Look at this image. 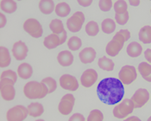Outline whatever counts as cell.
I'll use <instances>...</instances> for the list:
<instances>
[{
    "mask_svg": "<svg viewBox=\"0 0 151 121\" xmlns=\"http://www.w3.org/2000/svg\"><path fill=\"white\" fill-rule=\"evenodd\" d=\"M17 73L14 72L12 69H6L1 73L0 74V80H6L8 81H11L13 84H15L17 81Z\"/></svg>",
    "mask_w": 151,
    "mask_h": 121,
    "instance_id": "obj_32",
    "label": "cell"
},
{
    "mask_svg": "<svg viewBox=\"0 0 151 121\" xmlns=\"http://www.w3.org/2000/svg\"><path fill=\"white\" fill-rule=\"evenodd\" d=\"M147 121H151V116H150V118L147 120Z\"/></svg>",
    "mask_w": 151,
    "mask_h": 121,
    "instance_id": "obj_45",
    "label": "cell"
},
{
    "mask_svg": "<svg viewBox=\"0 0 151 121\" xmlns=\"http://www.w3.org/2000/svg\"><path fill=\"white\" fill-rule=\"evenodd\" d=\"M137 71L142 79L148 82H151V64L142 61L138 65Z\"/></svg>",
    "mask_w": 151,
    "mask_h": 121,
    "instance_id": "obj_24",
    "label": "cell"
},
{
    "mask_svg": "<svg viewBox=\"0 0 151 121\" xmlns=\"http://www.w3.org/2000/svg\"><path fill=\"white\" fill-rule=\"evenodd\" d=\"M73 55L70 50H62L57 55V61L61 67H70L73 63Z\"/></svg>",
    "mask_w": 151,
    "mask_h": 121,
    "instance_id": "obj_16",
    "label": "cell"
},
{
    "mask_svg": "<svg viewBox=\"0 0 151 121\" xmlns=\"http://www.w3.org/2000/svg\"><path fill=\"white\" fill-rule=\"evenodd\" d=\"M38 8L42 14L50 15L55 12V4L53 0H41L38 3Z\"/></svg>",
    "mask_w": 151,
    "mask_h": 121,
    "instance_id": "obj_20",
    "label": "cell"
},
{
    "mask_svg": "<svg viewBox=\"0 0 151 121\" xmlns=\"http://www.w3.org/2000/svg\"><path fill=\"white\" fill-rule=\"evenodd\" d=\"M129 19V13L128 11L115 13V22L119 25H125Z\"/></svg>",
    "mask_w": 151,
    "mask_h": 121,
    "instance_id": "obj_34",
    "label": "cell"
},
{
    "mask_svg": "<svg viewBox=\"0 0 151 121\" xmlns=\"http://www.w3.org/2000/svg\"><path fill=\"white\" fill-rule=\"evenodd\" d=\"M86 121H104V114L99 109H93L88 114Z\"/></svg>",
    "mask_w": 151,
    "mask_h": 121,
    "instance_id": "obj_35",
    "label": "cell"
},
{
    "mask_svg": "<svg viewBox=\"0 0 151 121\" xmlns=\"http://www.w3.org/2000/svg\"><path fill=\"white\" fill-rule=\"evenodd\" d=\"M142 46L137 42H131L126 48V53L131 58H137L142 54Z\"/></svg>",
    "mask_w": 151,
    "mask_h": 121,
    "instance_id": "obj_19",
    "label": "cell"
},
{
    "mask_svg": "<svg viewBox=\"0 0 151 121\" xmlns=\"http://www.w3.org/2000/svg\"><path fill=\"white\" fill-rule=\"evenodd\" d=\"M113 9L115 13L128 11V3L124 0H117L113 3Z\"/></svg>",
    "mask_w": 151,
    "mask_h": 121,
    "instance_id": "obj_36",
    "label": "cell"
},
{
    "mask_svg": "<svg viewBox=\"0 0 151 121\" xmlns=\"http://www.w3.org/2000/svg\"><path fill=\"white\" fill-rule=\"evenodd\" d=\"M99 7L100 11L104 12H108L113 7V2L111 0H99Z\"/></svg>",
    "mask_w": 151,
    "mask_h": 121,
    "instance_id": "obj_37",
    "label": "cell"
},
{
    "mask_svg": "<svg viewBox=\"0 0 151 121\" xmlns=\"http://www.w3.org/2000/svg\"><path fill=\"white\" fill-rule=\"evenodd\" d=\"M134 105L129 99H124L116 104L112 110L113 116L117 120H125L133 112Z\"/></svg>",
    "mask_w": 151,
    "mask_h": 121,
    "instance_id": "obj_4",
    "label": "cell"
},
{
    "mask_svg": "<svg viewBox=\"0 0 151 121\" xmlns=\"http://www.w3.org/2000/svg\"><path fill=\"white\" fill-rule=\"evenodd\" d=\"M49 29L53 34H55L57 36L66 31L64 24L62 23V21L59 18H55L51 20V22L49 23Z\"/></svg>",
    "mask_w": 151,
    "mask_h": 121,
    "instance_id": "obj_29",
    "label": "cell"
},
{
    "mask_svg": "<svg viewBox=\"0 0 151 121\" xmlns=\"http://www.w3.org/2000/svg\"><path fill=\"white\" fill-rule=\"evenodd\" d=\"M17 4L14 0H1L0 1V10L1 12L6 14H12L17 11Z\"/></svg>",
    "mask_w": 151,
    "mask_h": 121,
    "instance_id": "obj_23",
    "label": "cell"
},
{
    "mask_svg": "<svg viewBox=\"0 0 151 121\" xmlns=\"http://www.w3.org/2000/svg\"><path fill=\"white\" fill-rule=\"evenodd\" d=\"M124 86L116 78L103 79L97 86V94L101 102L109 106L118 104L124 96Z\"/></svg>",
    "mask_w": 151,
    "mask_h": 121,
    "instance_id": "obj_1",
    "label": "cell"
},
{
    "mask_svg": "<svg viewBox=\"0 0 151 121\" xmlns=\"http://www.w3.org/2000/svg\"><path fill=\"white\" fill-rule=\"evenodd\" d=\"M86 17L82 12H75L66 22L68 31L72 33H77L81 31L83 24H85Z\"/></svg>",
    "mask_w": 151,
    "mask_h": 121,
    "instance_id": "obj_7",
    "label": "cell"
},
{
    "mask_svg": "<svg viewBox=\"0 0 151 121\" xmlns=\"http://www.w3.org/2000/svg\"><path fill=\"white\" fill-rule=\"evenodd\" d=\"M98 79H99L98 72L93 68H88L82 73L80 82L82 85V86L86 88H90L96 83Z\"/></svg>",
    "mask_w": 151,
    "mask_h": 121,
    "instance_id": "obj_13",
    "label": "cell"
},
{
    "mask_svg": "<svg viewBox=\"0 0 151 121\" xmlns=\"http://www.w3.org/2000/svg\"><path fill=\"white\" fill-rule=\"evenodd\" d=\"M140 2L139 0H129V4L131 5V6H138L140 4Z\"/></svg>",
    "mask_w": 151,
    "mask_h": 121,
    "instance_id": "obj_43",
    "label": "cell"
},
{
    "mask_svg": "<svg viewBox=\"0 0 151 121\" xmlns=\"http://www.w3.org/2000/svg\"><path fill=\"white\" fill-rule=\"evenodd\" d=\"M150 14H151V9H150Z\"/></svg>",
    "mask_w": 151,
    "mask_h": 121,
    "instance_id": "obj_46",
    "label": "cell"
},
{
    "mask_svg": "<svg viewBox=\"0 0 151 121\" xmlns=\"http://www.w3.org/2000/svg\"><path fill=\"white\" fill-rule=\"evenodd\" d=\"M59 84L62 89L70 92H75L76 90H78L80 86L76 77L68 73H64L60 77Z\"/></svg>",
    "mask_w": 151,
    "mask_h": 121,
    "instance_id": "obj_11",
    "label": "cell"
},
{
    "mask_svg": "<svg viewBox=\"0 0 151 121\" xmlns=\"http://www.w3.org/2000/svg\"><path fill=\"white\" fill-rule=\"evenodd\" d=\"M144 57L148 63L151 64V48H147L144 51Z\"/></svg>",
    "mask_w": 151,
    "mask_h": 121,
    "instance_id": "obj_41",
    "label": "cell"
},
{
    "mask_svg": "<svg viewBox=\"0 0 151 121\" xmlns=\"http://www.w3.org/2000/svg\"><path fill=\"white\" fill-rule=\"evenodd\" d=\"M29 48L26 43L23 41L16 42L12 48V54L17 60H23L28 55Z\"/></svg>",
    "mask_w": 151,
    "mask_h": 121,
    "instance_id": "obj_14",
    "label": "cell"
},
{
    "mask_svg": "<svg viewBox=\"0 0 151 121\" xmlns=\"http://www.w3.org/2000/svg\"><path fill=\"white\" fill-rule=\"evenodd\" d=\"M33 68L29 63L23 62L17 67V75L20 77L22 80H29L32 77L33 75Z\"/></svg>",
    "mask_w": 151,
    "mask_h": 121,
    "instance_id": "obj_17",
    "label": "cell"
},
{
    "mask_svg": "<svg viewBox=\"0 0 151 121\" xmlns=\"http://www.w3.org/2000/svg\"><path fill=\"white\" fill-rule=\"evenodd\" d=\"M130 31L127 29L116 31L111 41L105 46V52L110 57L116 56L124 48V43L130 38Z\"/></svg>",
    "mask_w": 151,
    "mask_h": 121,
    "instance_id": "obj_2",
    "label": "cell"
},
{
    "mask_svg": "<svg viewBox=\"0 0 151 121\" xmlns=\"http://www.w3.org/2000/svg\"><path fill=\"white\" fill-rule=\"evenodd\" d=\"M150 99V92L145 88H138L130 99L135 108H142L149 102Z\"/></svg>",
    "mask_w": 151,
    "mask_h": 121,
    "instance_id": "obj_10",
    "label": "cell"
},
{
    "mask_svg": "<svg viewBox=\"0 0 151 121\" xmlns=\"http://www.w3.org/2000/svg\"><path fill=\"white\" fill-rule=\"evenodd\" d=\"M11 81L6 80H0V94L1 97L5 101H12L16 97V89Z\"/></svg>",
    "mask_w": 151,
    "mask_h": 121,
    "instance_id": "obj_12",
    "label": "cell"
},
{
    "mask_svg": "<svg viewBox=\"0 0 151 121\" xmlns=\"http://www.w3.org/2000/svg\"><path fill=\"white\" fill-rule=\"evenodd\" d=\"M98 66L100 69L106 71V72H111L115 68V63L110 57L102 56L98 60Z\"/></svg>",
    "mask_w": 151,
    "mask_h": 121,
    "instance_id": "obj_25",
    "label": "cell"
},
{
    "mask_svg": "<svg viewBox=\"0 0 151 121\" xmlns=\"http://www.w3.org/2000/svg\"><path fill=\"white\" fill-rule=\"evenodd\" d=\"M97 56V52L93 47H86L79 53V58L83 64L93 62Z\"/></svg>",
    "mask_w": 151,
    "mask_h": 121,
    "instance_id": "obj_15",
    "label": "cell"
},
{
    "mask_svg": "<svg viewBox=\"0 0 151 121\" xmlns=\"http://www.w3.org/2000/svg\"><path fill=\"white\" fill-rule=\"evenodd\" d=\"M23 94L29 99H41L48 94L47 86L42 81H30L23 86Z\"/></svg>",
    "mask_w": 151,
    "mask_h": 121,
    "instance_id": "obj_3",
    "label": "cell"
},
{
    "mask_svg": "<svg viewBox=\"0 0 151 121\" xmlns=\"http://www.w3.org/2000/svg\"><path fill=\"white\" fill-rule=\"evenodd\" d=\"M27 110L29 116L32 118H39L44 112V107L42 104H41L40 102H31L27 107Z\"/></svg>",
    "mask_w": 151,
    "mask_h": 121,
    "instance_id": "obj_18",
    "label": "cell"
},
{
    "mask_svg": "<svg viewBox=\"0 0 151 121\" xmlns=\"http://www.w3.org/2000/svg\"><path fill=\"white\" fill-rule=\"evenodd\" d=\"M23 30L33 38H40L43 34V28L41 23L34 17L27 18L23 24Z\"/></svg>",
    "mask_w": 151,
    "mask_h": 121,
    "instance_id": "obj_5",
    "label": "cell"
},
{
    "mask_svg": "<svg viewBox=\"0 0 151 121\" xmlns=\"http://www.w3.org/2000/svg\"><path fill=\"white\" fill-rule=\"evenodd\" d=\"M77 3L82 7H88L93 4L92 0H78Z\"/></svg>",
    "mask_w": 151,
    "mask_h": 121,
    "instance_id": "obj_40",
    "label": "cell"
},
{
    "mask_svg": "<svg viewBox=\"0 0 151 121\" xmlns=\"http://www.w3.org/2000/svg\"><path fill=\"white\" fill-rule=\"evenodd\" d=\"M35 121H45V120H42V119H37V120Z\"/></svg>",
    "mask_w": 151,
    "mask_h": 121,
    "instance_id": "obj_44",
    "label": "cell"
},
{
    "mask_svg": "<svg viewBox=\"0 0 151 121\" xmlns=\"http://www.w3.org/2000/svg\"><path fill=\"white\" fill-rule=\"evenodd\" d=\"M138 37L141 42L144 44L151 43V25H145L140 29Z\"/></svg>",
    "mask_w": 151,
    "mask_h": 121,
    "instance_id": "obj_27",
    "label": "cell"
},
{
    "mask_svg": "<svg viewBox=\"0 0 151 121\" xmlns=\"http://www.w3.org/2000/svg\"><path fill=\"white\" fill-rule=\"evenodd\" d=\"M68 121H86V120L83 114L77 112L74 114H72L68 119Z\"/></svg>",
    "mask_w": 151,
    "mask_h": 121,
    "instance_id": "obj_38",
    "label": "cell"
},
{
    "mask_svg": "<svg viewBox=\"0 0 151 121\" xmlns=\"http://www.w3.org/2000/svg\"><path fill=\"white\" fill-rule=\"evenodd\" d=\"M67 44L70 51H78L82 47V40L79 36H73L68 38Z\"/></svg>",
    "mask_w": 151,
    "mask_h": 121,
    "instance_id": "obj_30",
    "label": "cell"
},
{
    "mask_svg": "<svg viewBox=\"0 0 151 121\" xmlns=\"http://www.w3.org/2000/svg\"><path fill=\"white\" fill-rule=\"evenodd\" d=\"M100 30L99 25L95 21H90L85 26V31L89 36H96Z\"/></svg>",
    "mask_w": 151,
    "mask_h": 121,
    "instance_id": "obj_31",
    "label": "cell"
},
{
    "mask_svg": "<svg viewBox=\"0 0 151 121\" xmlns=\"http://www.w3.org/2000/svg\"><path fill=\"white\" fill-rule=\"evenodd\" d=\"M137 69L132 65H125L118 72V80L124 86L132 84L137 79Z\"/></svg>",
    "mask_w": 151,
    "mask_h": 121,
    "instance_id": "obj_6",
    "label": "cell"
},
{
    "mask_svg": "<svg viewBox=\"0 0 151 121\" xmlns=\"http://www.w3.org/2000/svg\"><path fill=\"white\" fill-rule=\"evenodd\" d=\"M12 56L10 50L4 46L0 47V68H4L11 65Z\"/></svg>",
    "mask_w": 151,
    "mask_h": 121,
    "instance_id": "obj_21",
    "label": "cell"
},
{
    "mask_svg": "<svg viewBox=\"0 0 151 121\" xmlns=\"http://www.w3.org/2000/svg\"><path fill=\"white\" fill-rule=\"evenodd\" d=\"M116 28V24L114 19L112 18H105L102 21L101 25H100V29L101 30L107 35L112 34Z\"/></svg>",
    "mask_w": 151,
    "mask_h": 121,
    "instance_id": "obj_26",
    "label": "cell"
},
{
    "mask_svg": "<svg viewBox=\"0 0 151 121\" xmlns=\"http://www.w3.org/2000/svg\"><path fill=\"white\" fill-rule=\"evenodd\" d=\"M6 24H7V18L3 12H1L0 13V28L3 29L6 25Z\"/></svg>",
    "mask_w": 151,
    "mask_h": 121,
    "instance_id": "obj_39",
    "label": "cell"
},
{
    "mask_svg": "<svg viewBox=\"0 0 151 121\" xmlns=\"http://www.w3.org/2000/svg\"><path fill=\"white\" fill-rule=\"evenodd\" d=\"M41 81L47 86V88L48 90V94L54 93L57 89V82L53 77H50V76L45 77Z\"/></svg>",
    "mask_w": 151,
    "mask_h": 121,
    "instance_id": "obj_33",
    "label": "cell"
},
{
    "mask_svg": "<svg viewBox=\"0 0 151 121\" xmlns=\"http://www.w3.org/2000/svg\"><path fill=\"white\" fill-rule=\"evenodd\" d=\"M29 115L27 107L23 105H17L6 112L7 121H24Z\"/></svg>",
    "mask_w": 151,
    "mask_h": 121,
    "instance_id": "obj_9",
    "label": "cell"
},
{
    "mask_svg": "<svg viewBox=\"0 0 151 121\" xmlns=\"http://www.w3.org/2000/svg\"><path fill=\"white\" fill-rule=\"evenodd\" d=\"M124 121H142V120H141V119H139V118H138V117H137V116H130V117L126 118V119H125Z\"/></svg>",
    "mask_w": 151,
    "mask_h": 121,
    "instance_id": "obj_42",
    "label": "cell"
},
{
    "mask_svg": "<svg viewBox=\"0 0 151 121\" xmlns=\"http://www.w3.org/2000/svg\"><path fill=\"white\" fill-rule=\"evenodd\" d=\"M55 12L60 17H67L71 12V7L67 2H59L55 4Z\"/></svg>",
    "mask_w": 151,
    "mask_h": 121,
    "instance_id": "obj_28",
    "label": "cell"
},
{
    "mask_svg": "<svg viewBox=\"0 0 151 121\" xmlns=\"http://www.w3.org/2000/svg\"><path fill=\"white\" fill-rule=\"evenodd\" d=\"M43 45L45 48L50 50L56 48L60 45V41L59 36L53 33H51L50 35H47L43 40Z\"/></svg>",
    "mask_w": 151,
    "mask_h": 121,
    "instance_id": "obj_22",
    "label": "cell"
},
{
    "mask_svg": "<svg viewBox=\"0 0 151 121\" xmlns=\"http://www.w3.org/2000/svg\"><path fill=\"white\" fill-rule=\"evenodd\" d=\"M75 105V97L72 94H67L60 99L58 104L59 112L63 116H68L72 113Z\"/></svg>",
    "mask_w": 151,
    "mask_h": 121,
    "instance_id": "obj_8",
    "label": "cell"
}]
</instances>
